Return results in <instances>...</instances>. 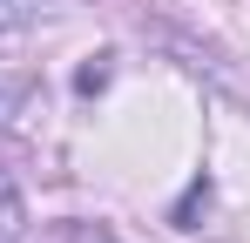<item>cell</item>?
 I'll use <instances>...</instances> for the list:
<instances>
[{"instance_id":"cell-1","label":"cell","mask_w":250,"mask_h":243,"mask_svg":"<svg viewBox=\"0 0 250 243\" xmlns=\"http://www.w3.org/2000/svg\"><path fill=\"white\" fill-rule=\"evenodd\" d=\"M41 14H54V0H0V34H14V27L41 20Z\"/></svg>"},{"instance_id":"cell-2","label":"cell","mask_w":250,"mask_h":243,"mask_svg":"<svg viewBox=\"0 0 250 243\" xmlns=\"http://www.w3.org/2000/svg\"><path fill=\"white\" fill-rule=\"evenodd\" d=\"M0 243H21V196L7 176H0Z\"/></svg>"}]
</instances>
